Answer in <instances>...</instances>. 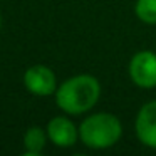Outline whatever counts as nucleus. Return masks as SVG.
<instances>
[{"mask_svg": "<svg viewBox=\"0 0 156 156\" xmlns=\"http://www.w3.org/2000/svg\"><path fill=\"white\" fill-rule=\"evenodd\" d=\"M54 96L57 108L66 114H84L98 104L101 98V82L91 74H77L57 86Z\"/></svg>", "mask_w": 156, "mask_h": 156, "instance_id": "nucleus-1", "label": "nucleus"}, {"mask_svg": "<svg viewBox=\"0 0 156 156\" xmlns=\"http://www.w3.org/2000/svg\"><path fill=\"white\" fill-rule=\"evenodd\" d=\"M122 136V124L111 112H94L79 124V139L91 149H108Z\"/></svg>", "mask_w": 156, "mask_h": 156, "instance_id": "nucleus-2", "label": "nucleus"}, {"mask_svg": "<svg viewBox=\"0 0 156 156\" xmlns=\"http://www.w3.org/2000/svg\"><path fill=\"white\" fill-rule=\"evenodd\" d=\"M128 72L133 84L138 87H156V54L151 51L136 52L129 61Z\"/></svg>", "mask_w": 156, "mask_h": 156, "instance_id": "nucleus-3", "label": "nucleus"}, {"mask_svg": "<svg viewBox=\"0 0 156 156\" xmlns=\"http://www.w3.org/2000/svg\"><path fill=\"white\" fill-rule=\"evenodd\" d=\"M24 86L30 94L45 98L52 96L57 91V79L51 67L44 64H35L25 71L24 74Z\"/></svg>", "mask_w": 156, "mask_h": 156, "instance_id": "nucleus-4", "label": "nucleus"}, {"mask_svg": "<svg viewBox=\"0 0 156 156\" xmlns=\"http://www.w3.org/2000/svg\"><path fill=\"white\" fill-rule=\"evenodd\" d=\"M134 133L143 146L156 149V101H148L139 108L134 119Z\"/></svg>", "mask_w": 156, "mask_h": 156, "instance_id": "nucleus-5", "label": "nucleus"}, {"mask_svg": "<svg viewBox=\"0 0 156 156\" xmlns=\"http://www.w3.org/2000/svg\"><path fill=\"white\" fill-rule=\"evenodd\" d=\"M47 136L57 148H71L79 139V128L67 116H55L47 122Z\"/></svg>", "mask_w": 156, "mask_h": 156, "instance_id": "nucleus-6", "label": "nucleus"}, {"mask_svg": "<svg viewBox=\"0 0 156 156\" xmlns=\"http://www.w3.org/2000/svg\"><path fill=\"white\" fill-rule=\"evenodd\" d=\"M49 136L47 131L42 129L41 126H30L24 134V146H25V153L32 156H37L44 151L45 143H47Z\"/></svg>", "mask_w": 156, "mask_h": 156, "instance_id": "nucleus-7", "label": "nucleus"}, {"mask_svg": "<svg viewBox=\"0 0 156 156\" xmlns=\"http://www.w3.org/2000/svg\"><path fill=\"white\" fill-rule=\"evenodd\" d=\"M134 14L143 24L156 25V0H138L134 5Z\"/></svg>", "mask_w": 156, "mask_h": 156, "instance_id": "nucleus-8", "label": "nucleus"}, {"mask_svg": "<svg viewBox=\"0 0 156 156\" xmlns=\"http://www.w3.org/2000/svg\"><path fill=\"white\" fill-rule=\"evenodd\" d=\"M0 27H2V15H0Z\"/></svg>", "mask_w": 156, "mask_h": 156, "instance_id": "nucleus-9", "label": "nucleus"}]
</instances>
